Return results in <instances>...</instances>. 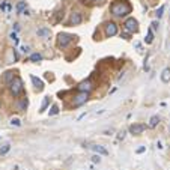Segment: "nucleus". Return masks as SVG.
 I'll use <instances>...</instances> for the list:
<instances>
[{
	"instance_id": "nucleus-1",
	"label": "nucleus",
	"mask_w": 170,
	"mask_h": 170,
	"mask_svg": "<svg viewBox=\"0 0 170 170\" xmlns=\"http://www.w3.org/2000/svg\"><path fill=\"white\" fill-rule=\"evenodd\" d=\"M110 12H111V15H114L117 18L127 17L128 14H131V5L128 3V0H117V2L111 3Z\"/></svg>"
},
{
	"instance_id": "nucleus-2",
	"label": "nucleus",
	"mask_w": 170,
	"mask_h": 170,
	"mask_svg": "<svg viewBox=\"0 0 170 170\" xmlns=\"http://www.w3.org/2000/svg\"><path fill=\"white\" fill-rule=\"evenodd\" d=\"M9 92H11V95H12V96H15V98H18V96L24 92L23 80H21L18 75H15V78L9 83Z\"/></svg>"
},
{
	"instance_id": "nucleus-3",
	"label": "nucleus",
	"mask_w": 170,
	"mask_h": 170,
	"mask_svg": "<svg viewBox=\"0 0 170 170\" xmlns=\"http://www.w3.org/2000/svg\"><path fill=\"white\" fill-rule=\"evenodd\" d=\"M77 36H74V35H68V33H59V36H57V45L60 47V48H66L72 41H74Z\"/></svg>"
},
{
	"instance_id": "nucleus-4",
	"label": "nucleus",
	"mask_w": 170,
	"mask_h": 170,
	"mask_svg": "<svg viewBox=\"0 0 170 170\" xmlns=\"http://www.w3.org/2000/svg\"><path fill=\"white\" fill-rule=\"evenodd\" d=\"M124 30L130 32L131 35L136 33V32L138 30V23H137V20H136V18H127V20L124 21Z\"/></svg>"
},
{
	"instance_id": "nucleus-5",
	"label": "nucleus",
	"mask_w": 170,
	"mask_h": 170,
	"mask_svg": "<svg viewBox=\"0 0 170 170\" xmlns=\"http://www.w3.org/2000/svg\"><path fill=\"white\" fill-rule=\"evenodd\" d=\"M117 32H119V29H117V24L114 21H107L104 24V33H106V36H108V38L116 36Z\"/></svg>"
},
{
	"instance_id": "nucleus-6",
	"label": "nucleus",
	"mask_w": 170,
	"mask_h": 170,
	"mask_svg": "<svg viewBox=\"0 0 170 170\" xmlns=\"http://www.w3.org/2000/svg\"><path fill=\"white\" fill-rule=\"evenodd\" d=\"M89 95H90V93H87V92H78V93L74 96V100H72V106H74V107L83 106V104L89 100Z\"/></svg>"
},
{
	"instance_id": "nucleus-7",
	"label": "nucleus",
	"mask_w": 170,
	"mask_h": 170,
	"mask_svg": "<svg viewBox=\"0 0 170 170\" xmlns=\"http://www.w3.org/2000/svg\"><path fill=\"white\" fill-rule=\"evenodd\" d=\"M144 130H146V125H144V124H133L128 131H130L133 136H140Z\"/></svg>"
},
{
	"instance_id": "nucleus-8",
	"label": "nucleus",
	"mask_w": 170,
	"mask_h": 170,
	"mask_svg": "<svg viewBox=\"0 0 170 170\" xmlns=\"http://www.w3.org/2000/svg\"><path fill=\"white\" fill-rule=\"evenodd\" d=\"M92 89H93V83H92L90 80H84V81H81V83L77 86V90H78V92H87V93H90Z\"/></svg>"
},
{
	"instance_id": "nucleus-9",
	"label": "nucleus",
	"mask_w": 170,
	"mask_h": 170,
	"mask_svg": "<svg viewBox=\"0 0 170 170\" xmlns=\"http://www.w3.org/2000/svg\"><path fill=\"white\" fill-rule=\"evenodd\" d=\"M81 21H83V15H81V12H72V14H71L69 23L72 24V26H78V24H81Z\"/></svg>"
},
{
	"instance_id": "nucleus-10",
	"label": "nucleus",
	"mask_w": 170,
	"mask_h": 170,
	"mask_svg": "<svg viewBox=\"0 0 170 170\" xmlns=\"http://www.w3.org/2000/svg\"><path fill=\"white\" fill-rule=\"evenodd\" d=\"M50 29H48V27H39L38 30H36V35L39 36V38H44V39H48V38H50Z\"/></svg>"
},
{
	"instance_id": "nucleus-11",
	"label": "nucleus",
	"mask_w": 170,
	"mask_h": 170,
	"mask_svg": "<svg viewBox=\"0 0 170 170\" xmlns=\"http://www.w3.org/2000/svg\"><path fill=\"white\" fill-rule=\"evenodd\" d=\"M30 80H32V83L35 84V89H36V90H42V89H44V81H42L41 78H38V77H35V75H30Z\"/></svg>"
},
{
	"instance_id": "nucleus-12",
	"label": "nucleus",
	"mask_w": 170,
	"mask_h": 170,
	"mask_svg": "<svg viewBox=\"0 0 170 170\" xmlns=\"http://www.w3.org/2000/svg\"><path fill=\"white\" fill-rule=\"evenodd\" d=\"M27 106H29V101H27V98H21V100L17 103V108H18V111H26Z\"/></svg>"
},
{
	"instance_id": "nucleus-13",
	"label": "nucleus",
	"mask_w": 170,
	"mask_h": 170,
	"mask_svg": "<svg viewBox=\"0 0 170 170\" xmlns=\"http://www.w3.org/2000/svg\"><path fill=\"white\" fill-rule=\"evenodd\" d=\"M92 149L98 155H108V151L104 146H100V144H92Z\"/></svg>"
},
{
	"instance_id": "nucleus-14",
	"label": "nucleus",
	"mask_w": 170,
	"mask_h": 170,
	"mask_svg": "<svg viewBox=\"0 0 170 170\" xmlns=\"http://www.w3.org/2000/svg\"><path fill=\"white\" fill-rule=\"evenodd\" d=\"M161 81L163 83H169L170 81V68L163 69V72H161Z\"/></svg>"
},
{
	"instance_id": "nucleus-15",
	"label": "nucleus",
	"mask_w": 170,
	"mask_h": 170,
	"mask_svg": "<svg viewBox=\"0 0 170 170\" xmlns=\"http://www.w3.org/2000/svg\"><path fill=\"white\" fill-rule=\"evenodd\" d=\"M26 8H27L26 2H18V5H17V14H18V15H21L24 11H26Z\"/></svg>"
},
{
	"instance_id": "nucleus-16",
	"label": "nucleus",
	"mask_w": 170,
	"mask_h": 170,
	"mask_svg": "<svg viewBox=\"0 0 170 170\" xmlns=\"http://www.w3.org/2000/svg\"><path fill=\"white\" fill-rule=\"evenodd\" d=\"M14 78H15V75H14V72H12V71H8V72H6V75L3 77V81L9 84V83H11V81H12Z\"/></svg>"
},
{
	"instance_id": "nucleus-17",
	"label": "nucleus",
	"mask_w": 170,
	"mask_h": 170,
	"mask_svg": "<svg viewBox=\"0 0 170 170\" xmlns=\"http://www.w3.org/2000/svg\"><path fill=\"white\" fill-rule=\"evenodd\" d=\"M158 124H160V117H158V116H152V117L149 119V127H151V128H155Z\"/></svg>"
},
{
	"instance_id": "nucleus-18",
	"label": "nucleus",
	"mask_w": 170,
	"mask_h": 170,
	"mask_svg": "<svg viewBox=\"0 0 170 170\" xmlns=\"http://www.w3.org/2000/svg\"><path fill=\"white\" fill-rule=\"evenodd\" d=\"M48 104H50V96H45L44 98V101H42V106H41V113H44L45 110H47V107H48Z\"/></svg>"
},
{
	"instance_id": "nucleus-19",
	"label": "nucleus",
	"mask_w": 170,
	"mask_h": 170,
	"mask_svg": "<svg viewBox=\"0 0 170 170\" xmlns=\"http://www.w3.org/2000/svg\"><path fill=\"white\" fill-rule=\"evenodd\" d=\"M42 60V54L41 53H32L30 54V62H41Z\"/></svg>"
},
{
	"instance_id": "nucleus-20",
	"label": "nucleus",
	"mask_w": 170,
	"mask_h": 170,
	"mask_svg": "<svg viewBox=\"0 0 170 170\" xmlns=\"http://www.w3.org/2000/svg\"><path fill=\"white\" fill-rule=\"evenodd\" d=\"M144 42H146V44H152L154 42V32H152V29L148 30V36L144 38Z\"/></svg>"
},
{
	"instance_id": "nucleus-21",
	"label": "nucleus",
	"mask_w": 170,
	"mask_h": 170,
	"mask_svg": "<svg viewBox=\"0 0 170 170\" xmlns=\"http://www.w3.org/2000/svg\"><path fill=\"white\" fill-rule=\"evenodd\" d=\"M11 151V144H5L3 148H0V155H6Z\"/></svg>"
},
{
	"instance_id": "nucleus-22",
	"label": "nucleus",
	"mask_w": 170,
	"mask_h": 170,
	"mask_svg": "<svg viewBox=\"0 0 170 170\" xmlns=\"http://www.w3.org/2000/svg\"><path fill=\"white\" fill-rule=\"evenodd\" d=\"M59 113V106L57 104H53L51 106V110H50V116H54V114H57Z\"/></svg>"
},
{
	"instance_id": "nucleus-23",
	"label": "nucleus",
	"mask_w": 170,
	"mask_h": 170,
	"mask_svg": "<svg viewBox=\"0 0 170 170\" xmlns=\"http://www.w3.org/2000/svg\"><path fill=\"white\" fill-rule=\"evenodd\" d=\"M163 14H164V6H160V8L157 9L155 15H157V18H161V17H163Z\"/></svg>"
},
{
	"instance_id": "nucleus-24",
	"label": "nucleus",
	"mask_w": 170,
	"mask_h": 170,
	"mask_svg": "<svg viewBox=\"0 0 170 170\" xmlns=\"http://www.w3.org/2000/svg\"><path fill=\"white\" fill-rule=\"evenodd\" d=\"M11 125H15V127H21V120H20V119H17V117H15V119L12 117V119H11Z\"/></svg>"
},
{
	"instance_id": "nucleus-25",
	"label": "nucleus",
	"mask_w": 170,
	"mask_h": 170,
	"mask_svg": "<svg viewBox=\"0 0 170 170\" xmlns=\"http://www.w3.org/2000/svg\"><path fill=\"white\" fill-rule=\"evenodd\" d=\"M125 134H127L125 131H120V133L117 134V141H120V140H124V138H125Z\"/></svg>"
},
{
	"instance_id": "nucleus-26",
	"label": "nucleus",
	"mask_w": 170,
	"mask_h": 170,
	"mask_svg": "<svg viewBox=\"0 0 170 170\" xmlns=\"http://www.w3.org/2000/svg\"><path fill=\"white\" fill-rule=\"evenodd\" d=\"M92 163H98V164L101 163V158H100V155H98V154L92 157Z\"/></svg>"
},
{
	"instance_id": "nucleus-27",
	"label": "nucleus",
	"mask_w": 170,
	"mask_h": 170,
	"mask_svg": "<svg viewBox=\"0 0 170 170\" xmlns=\"http://www.w3.org/2000/svg\"><path fill=\"white\" fill-rule=\"evenodd\" d=\"M11 39H12L15 44H18V38H17V33H15V32H12V33H11Z\"/></svg>"
},
{
	"instance_id": "nucleus-28",
	"label": "nucleus",
	"mask_w": 170,
	"mask_h": 170,
	"mask_svg": "<svg viewBox=\"0 0 170 170\" xmlns=\"http://www.w3.org/2000/svg\"><path fill=\"white\" fill-rule=\"evenodd\" d=\"M120 36H124L125 39H130V36H131V33H130V32H127V30H124V33H120Z\"/></svg>"
},
{
	"instance_id": "nucleus-29",
	"label": "nucleus",
	"mask_w": 170,
	"mask_h": 170,
	"mask_svg": "<svg viewBox=\"0 0 170 170\" xmlns=\"http://www.w3.org/2000/svg\"><path fill=\"white\" fill-rule=\"evenodd\" d=\"M21 51H23V53H29V51H30V48L24 45V47H21Z\"/></svg>"
},
{
	"instance_id": "nucleus-30",
	"label": "nucleus",
	"mask_w": 170,
	"mask_h": 170,
	"mask_svg": "<svg viewBox=\"0 0 170 170\" xmlns=\"http://www.w3.org/2000/svg\"><path fill=\"white\" fill-rule=\"evenodd\" d=\"M14 32H15V33H17V32H20V24H18V23H15V24H14Z\"/></svg>"
},
{
	"instance_id": "nucleus-31",
	"label": "nucleus",
	"mask_w": 170,
	"mask_h": 170,
	"mask_svg": "<svg viewBox=\"0 0 170 170\" xmlns=\"http://www.w3.org/2000/svg\"><path fill=\"white\" fill-rule=\"evenodd\" d=\"M151 26H152L151 29H158V26H160V24H158V21H154V23L151 24Z\"/></svg>"
},
{
	"instance_id": "nucleus-32",
	"label": "nucleus",
	"mask_w": 170,
	"mask_h": 170,
	"mask_svg": "<svg viewBox=\"0 0 170 170\" xmlns=\"http://www.w3.org/2000/svg\"><path fill=\"white\" fill-rule=\"evenodd\" d=\"M144 151H146V148H144V146H141V148H138V149H137V154H143Z\"/></svg>"
},
{
	"instance_id": "nucleus-33",
	"label": "nucleus",
	"mask_w": 170,
	"mask_h": 170,
	"mask_svg": "<svg viewBox=\"0 0 170 170\" xmlns=\"http://www.w3.org/2000/svg\"><path fill=\"white\" fill-rule=\"evenodd\" d=\"M86 114H87V111H84V113H81V114H80V116L77 117V120H81V119H83V117H84Z\"/></svg>"
},
{
	"instance_id": "nucleus-34",
	"label": "nucleus",
	"mask_w": 170,
	"mask_h": 170,
	"mask_svg": "<svg viewBox=\"0 0 170 170\" xmlns=\"http://www.w3.org/2000/svg\"><path fill=\"white\" fill-rule=\"evenodd\" d=\"M93 2H96V3H100V5H103V3H106L107 0H93Z\"/></svg>"
},
{
	"instance_id": "nucleus-35",
	"label": "nucleus",
	"mask_w": 170,
	"mask_h": 170,
	"mask_svg": "<svg viewBox=\"0 0 170 170\" xmlns=\"http://www.w3.org/2000/svg\"><path fill=\"white\" fill-rule=\"evenodd\" d=\"M157 148H158V149H163V146H161V141H157Z\"/></svg>"
}]
</instances>
